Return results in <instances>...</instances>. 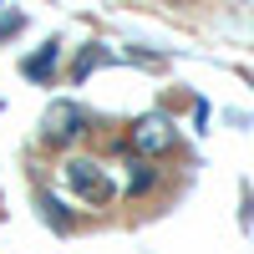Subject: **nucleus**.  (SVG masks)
Returning <instances> with one entry per match:
<instances>
[{
  "instance_id": "nucleus-4",
  "label": "nucleus",
  "mask_w": 254,
  "mask_h": 254,
  "mask_svg": "<svg viewBox=\"0 0 254 254\" xmlns=\"http://www.w3.org/2000/svg\"><path fill=\"white\" fill-rule=\"evenodd\" d=\"M56 56H61V41H46L36 56L20 61V76H26V81H51L56 76Z\"/></svg>"
},
{
  "instance_id": "nucleus-9",
  "label": "nucleus",
  "mask_w": 254,
  "mask_h": 254,
  "mask_svg": "<svg viewBox=\"0 0 254 254\" xmlns=\"http://www.w3.org/2000/svg\"><path fill=\"white\" fill-rule=\"evenodd\" d=\"M0 10H5V0H0Z\"/></svg>"
},
{
  "instance_id": "nucleus-2",
  "label": "nucleus",
  "mask_w": 254,
  "mask_h": 254,
  "mask_svg": "<svg viewBox=\"0 0 254 254\" xmlns=\"http://www.w3.org/2000/svg\"><path fill=\"white\" fill-rule=\"evenodd\" d=\"M178 147V127L168 112H147L132 122V153L137 158H158V153H173Z\"/></svg>"
},
{
  "instance_id": "nucleus-7",
  "label": "nucleus",
  "mask_w": 254,
  "mask_h": 254,
  "mask_svg": "<svg viewBox=\"0 0 254 254\" xmlns=\"http://www.w3.org/2000/svg\"><path fill=\"white\" fill-rule=\"evenodd\" d=\"M41 208H46V219H51L56 229H71V219H66V214H61V203H56L51 193H41Z\"/></svg>"
},
{
  "instance_id": "nucleus-5",
  "label": "nucleus",
  "mask_w": 254,
  "mask_h": 254,
  "mask_svg": "<svg viewBox=\"0 0 254 254\" xmlns=\"http://www.w3.org/2000/svg\"><path fill=\"white\" fill-rule=\"evenodd\" d=\"M102 61H112V51H102L97 41H92V46H87V51H81V56L71 61V76H76V81H81V76H92V71L102 66Z\"/></svg>"
},
{
  "instance_id": "nucleus-3",
  "label": "nucleus",
  "mask_w": 254,
  "mask_h": 254,
  "mask_svg": "<svg viewBox=\"0 0 254 254\" xmlns=\"http://www.w3.org/2000/svg\"><path fill=\"white\" fill-rule=\"evenodd\" d=\"M81 132H87V112L76 107V102H51L46 107V117H41V137L46 142H76Z\"/></svg>"
},
{
  "instance_id": "nucleus-6",
  "label": "nucleus",
  "mask_w": 254,
  "mask_h": 254,
  "mask_svg": "<svg viewBox=\"0 0 254 254\" xmlns=\"http://www.w3.org/2000/svg\"><path fill=\"white\" fill-rule=\"evenodd\" d=\"M158 183V173L147 163H132V173H127V193H147V188Z\"/></svg>"
},
{
  "instance_id": "nucleus-8",
  "label": "nucleus",
  "mask_w": 254,
  "mask_h": 254,
  "mask_svg": "<svg viewBox=\"0 0 254 254\" xmlns=\"http://www.w3.org/2000/svg\"><path fill=\"white\" fill-rule=\"evenodd\" d=\"M20 26H26V20H20V15H15V10H10V15H0V41H5V36H15V31H20Z\"/></svg>"
},
{
  "instance_id": "nucleus-1",
  "label": "nucleus",
  "mask_w": 254,
  "mask_h": 254,
  "mask_svg": "<svg viewBox=\"0 0 254 254\" xmlns=\"http://www.w3.org/2000/svg\"><path fill=\"white\" fill-rule=\"evenodd\" d=\"M61 183H66V193L76 198H87V203H112V178H107V168H102L97 158H66L61 163Z\"/></svg>"
}]
</instances>
